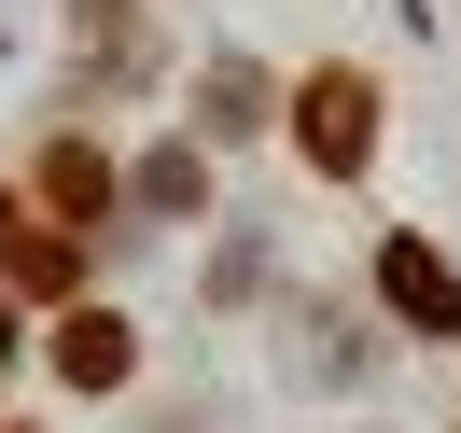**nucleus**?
Wrapping results in <instances>:
<instances>
[{
	"label": "nucleus",
	"mask_w": 461,
	"mask_h": 433,
	"mask_svg": "<svg viewBox=\"0 0 461 433\" xmlns=\"http://www.w3.org/2000/svg\"><path fill=\"white\" fill-rule=\"evenodd\" d=\"M294 140H308V168H321V182H364V154H377V85H364V70H308Z\"/></svg>",
	"instance_id": "obj_1"
},
{
	"label": "nucleus",
	"mask_w": 461,
	"mask_h": 433,
	"mask_svg": "<svg viewBox=\"0 0 461 433\" xmlns=\"http://www.w3.org/2000/svg\"><path fill=\"white\" fill-rule=\"evenodd\" d=\"M377 293H392L405 336H461V266L433 238H377Z\"/></svg>",
	"instance_id": "obj_2"
},
{
	"label": "nucleus",
	"mask_w": 461,
	"mask_h": 433,
	"mask_svg": "<svg viewBox=\"0 0 461 433\" xmlns=\"http://www.w3.org/2000/svg\"><path fill=\"white\" fill-rule=\"evenodd\" d=\"M29 182H42V210H57V224H113V182H126V168H113L98 140H42Z\"/></svg>",
	"instance_id": "obj_3"
},
{
	"label": "nucleus",
	"mask_w": 461,
	"mask_h": 433,
	"mask_svg": "<svg viewBox=\"0 0 461 433\" xmlns=\"http://www.w3.org/2000/svg\"><path fill=\"white\" fill-rule=\"evenodd\" d=\"M126 364H140V336H126L113 308H70L57 321V377L70 392H126Z\"/></svg>",
	"instance_id": "obj_4"
},
{
	"label": "nucleus",
	"mask_w": 461,
	"mask_h": 433,
	"mask_svg": "<svg viewBox=\"0 0 461 433\" xmlns=\"http://www.w3.org/2000/svg\"><path fill=\"white\" fill-rule=\"evenodd\" d=\"M196 126H210V140H252V126H266V85H252V57H210V85H196Z\"/></svg>",
	"instance_id": "obj_5"
},
{
	"label": "nucleus",
	"mask_w": 461,
	"mask_h": 433,
	"mask_svg": "<svg viewBox=\"0 0 461 433\" xmlns=\"http://www.w3.org/2000/svg\"><path fill=\"white\" fill-rule=\"evenodd\" d=\"M210 196V182H196V140H168V154H154V168H140V210H168V224H182V210H196Z\"/></svg>",
	"instance_id": "obj_6"
},
{
	"label": "nucleus",
	"mask_w": 461,
	"mask_h": 433,
	"mask_svg": "<svg viewBox=\"0 0 461 433\" xmlns=\"http://www.w3.org/2000/svg\"><path fill=\"white\" fill-rule=\"evenodd\" d=\"M14 280L29 293H85V252H70V238H14Z\"/></svg>",
	"instance_id": "obj_7"
},
{
	"label": "nucleus",
	"mask_w": 461,
	"mask_h": 433,
	"mask_svg": "<svg viewBox=\"0 0 461 433\" xmlns=\"http://www.w3.org/2000/svg\"><path fill=\"white\" fill-rule=\"evenodd\" d=\"M14 238H29V210H14V196H0V266H14Z\"/></svg>",
	"instance_id": "obj_8"
},
{
	"label": "nucleus",
	"mask_w": 461,
	"mask_h": 433,
	"mask_svg": "<svg viewBox=\"0 0 461 433\" xmlns=\"http://www.w3.org/2000/svg\"><path fill=\"white\" fill-rule=\"evenodd\" d=\"M0 364H14V293H0Z\"/></svg>",
	"instance_id": "obj_9"
}]
</instances>
